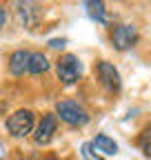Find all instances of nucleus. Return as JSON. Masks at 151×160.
Here are the masks:
<instances>
[{
    "label": "nucleus",
    "mask_w": 151,
    "mask_h": 160,
    "mask_svg": "<svg viewBox=\"0 0 151 160\" xmlns=\"http://www.w3.org/2000/svg\"><path fill=\"white\" fill-rule=\"evenodd\" d=\"M56 111H58V118L71 127H82L89 122V113L78 100H60L56 105Z\"/></svg>",
    "instance_id": "f257e3e1"
},
{
    "label": "nucleus",
    "mask_w": 151,
    "mask_h": 160,
    "mask_svg": "<svg viewBox=\"0 0 151 160\" xmlns=\"http://www.w3.org/2000/svg\"><path fill=\"white\" fill-rule=\"evenodd\" d=\"M56 71H58V80L62 85H76L80 80V73H82V65L78 56L73 53H65L58 58V62H56Z\"/></svg>",
    "instance_id": "f03ea898"
},
{
    "label": "nucleus",
    "mask_w": 151,
    "mask_h": 160,
    "mask_svg": "<svg viewBox=\"0 0 151 160\" xmlns=\"http://www.w3.org/2000/svg\"><path fill=\"white\" fill-rule=\"evenodd\" d=\"M31 129H33V111L29 109H18L7 118V131L13 138H25L31 133Z\"/></svg>",
    "instance_id": "7ed1b4c3"
},
{
    "label": "nucleus",
    "mask_w": 151,
    "mask_h": 160,
    "mask_svg": "<svg viewBox=\"0 0 151 160\" xmlns=\"http://www.w3.org/2000/svg\"><path fill=\"white\" fill-rule=\"evenodd\" d=\"M136 40H138V31L134 25H118L111 31V45L118 51H127L129 47H134Z\"/></svg>",
    "instance_id": "20e7f679"
},
{
    "label": "nucleus",
    "mask_w": 151,
    "mask_h": 160,
    "mask_svg": "<svg viewBox=\"0 0 151 160\" xmlns=\"http://www.w3.org/2000/svg\"><path fill=\"white\" fill-rule=\"evenodd\" d=\"M96 71H98V78H100V82L105 85L107 91H111V93H118V91H120V87H122V82H120V73H118V69L113 67L111 62L102 60V62H98Z\"/></svg>",
    "instance_id": "39448f33"
},
{
    "label": "nucleus",
    "mask_w": 151,
    "mask_h": 160,
    "mask_svg": "<svg viewBox=\"0 0 151 160\" xmlns=\"http://www.w3.org/2000/svg\"><path fill=\"white\" fill-rule=\"evenodd\" d=\"M16 13H18L20 25L27 27V29H33L38 25V20H40V9H38L36 0H18Z\"/></svg>",
    "instance_id": "423d86ee"
},
{
    "label": "nucleus",
    "mask_w": 151,
    "mask_h": 160,
    "mask_svg": "<svg viewBox=\"0 0 151 160\" xmlns=\"http://www.w3.org/2000/svg\"><path fill=\"white\" fill-rule=\"evenodd\" d=\"M56 129H58V116L56 113H45L42 120H40V125H38V129H36V133H33V140L38 145H47L53 138Z\"/></svg>",
    "instance_id": "0eeeda50"
},
{
    "label": "nucleus",
    "mask_w": 151,
    "mask_h": 160,
    "mask_svg": "<svg viewBox=\"0 0 151 160\" xmlns=\"http://www.w3.org/2000/svg\"><path fill=\"white\" fill-rule=\"evenodd\" d=\"M29 58L31 53L25 51V49H18L9 56V71L13 76H22L25 71H29Z\"/></svg>",
    "instance_id": "6e6552de"
},
{
    "label": "nucleus",
    "mask_w": 151,
    "mask_h": 160,
    "mask_svg": "<svg viewBox=\"0 0 151 160\" xmlns=\"http://www.w3.org/2000/svg\"><path fill=\"white\" fill-rule=\"evenodd\" d=\"M85 9H87V16L91 20H96L100 25H107V9H105L102 0H85Z\"/></svg>",
    "instance_id": "1a4fd4ad"
},
{
    "label": "nucleus",
    "mask_w": 151,
    "mask_h": 160,
    "mask_svg": "<svg viewBox=\"0 0 151 160\" xmlns=\"http://www.w3.org/2000/svg\"><path fill=\"white\" fill-rule=\"evenodd\" d=\"M93 149L100 151V153H107V156H116L118 153V145L113 142V140L107 136V133H98L96 138H93Z\"/></svg>",
    "instance_id": "9d476101"
},
{
    "label": "nucleus",
    "mask_w": 151,
    "mask_h": 160,
    "mask_svg": "<svg viewBox=\"0 0 151 160\" xmlns=\"http://www.w3.org/2000/svg\"><path fill=\"white\" fill-rule=\"evenodd\" d=\"M47 69H49V60H47V56L40 53V51L31 53V58H29V73L38 76V73H45Z\"/></svg>",
    "instance_id": "9b49d317"
},
{
    "label": "nucleus",
    "mask_w": 151,
    "mask_h": 160,
    "mask_svg": "<svg viewBox=\"0 0 151 160\" xmlns=\"http://www.w3.org/2000/svg\"><path fill=\"white\" fill-rule=\"evenodd\" d=\"M138 145H140V149H142V153L147 156V158H151V125L140 133V140H138Z\"/></svg>",
    "instance_id": "f8f14e48"
},
{
    "label": "nucleus",
    "mask_w": 151,
    "mask_h": 160,
    "mask_svg": "<svg viewBox=\"0 0 151 160\" xmlns=\"http://www.w3.org/2000/svg\"><path fill=\"white\" fill-rule=\"evenodd\" d=\"M82 158H85V160H102L96 151H93V145H91V142H85V145H82Z\"/></svg>",
    "instance_id": "ddd939ff"
},
{
    "label": "nucleus",
    "mask_w": 151,
    "mask_h": 160,
    "mask_svg": "<svg viewBox=\"0 0 151 160\" xmlns=\"http://www.w3.org/2000/svg\"><path fill=\"white\" fill-rule=\"evenodd\" d=\"M65 45H67L65 38H53V40H49V47H51V49H62Z\"/></svg>",
    "instance_id": "4468645a"
},
{
    "label": "nucleus",
    "mask_w": 151,
    "mask_h": 160,
    "mask_svg": "<svg viewBox=\"0 0 151 160\" xmlns=\"http://www.w3.org/2000/svg\"><path fill=\"white\" fill-rule=\"evenodd\" d=\"M5 20H7V13H5V9H2V7H0V29H2Z\"/></svg>",
    "instance_id": "2eb2a0df"
},
{
    "label": "nucleus",
    "mask_w": 151,
    "mask_h": 160,
    "mask_svg": "<svg viewBox=\"0 0 151 160\" xmlns=\"http://www.w3.org/2000/svg\"><path fill=\"white\" fill-rule=\"evenodd\" d=\"M0 160H5V153H2V147H0Z\"/></svg>",
    "instance_id": "dca6fc26"
},
{
    "label": "nucleus",
    "mask_w": 151,
    "mask_h": 160,
    "mask_svg": "<svg viewBox=\"0 0 151 160\" xmlns=\"http://www.w3.org/2000/svg\"><path fill=\"white\" fill-rule=\"evenodd\" d=\"M49 160H60V158H49Z\"/></svg>",
    "instance_id": "f3484780"
}]
</instances>
